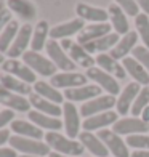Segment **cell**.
I'll return each mask as SVG.
<instances>
[{"label":"cell","mask_w":149,"mask_h":157,"mask_svg":"<svg viewBox=\"0 0 149 157\" xmlns=\"http://www.w3.org/2000/svg\"><path fill=\"white\" fill-rule=\"evenodd\" d=\"M45 143L50 146V149H53L58 154H64L71 157H79L83 154V146L80 141L71 140L64 135H61L58 132H48L45 133Z\"/></svg>","instance_id":"cell-1"},{"label":"cell","mask_w":149,"mask_h":157,"mask_svg":"<svg viewBox=\"0 0 149 157\" xmlns=\"http://www.w3.org/2000/svg\"><path fill=\"white\" fill-rule=\"evenodd\" d=\"M8 143H10V147H13L16 152H21L24 155L45 157V155L50 154V146L47 144V143H42L39 140H32V138H24V136L13 135Z\"/></svg>","instance_id":"cell-2"},{"label":"cell","mask_w":149,"mask_h":157,"mask_svg":"<svg viewBox=\"0 0 149 157\" xmlns=\"http://www.w3.org/2000/svg\"><path fill=\"white\" fill-rule=\"evenodd\" d=\"M23 63L27 64L35 74L42 77H53L56 74V69H58L50 58H45V56H42L37 52H32V50H27L23 55Z\"/></svg>","instance_id":"cell-3"},{"label":"cell","mask_w":149,"mask_h":157,"mask_svg":"<svg viewBox=\"0 0 149 157\" xmlns=\"http://www.w3.org/2000/svg\"><path fill=\"white\" fill-rule=\"evenodd\" d=\"M45 50H47L48 58L52 59V63H53L58 69L66 71V72H74V71L77 69V64L69 58L67 53L64 52V50H63L61 44H58L56 40L50 39V40L47 42Z\"/></svg>","instance_id":"cell-4"},{"label":"cell","mask_w":149,"mask_h":157,"mask_svg":"<svg viewBox=\"0 0 149 157\" xmlns=\"http://www.w3.org/2000/svg\"><path fill=\"white\" fill-rule=\"evenodd\" d=\"M61 47L63 50L67 53V56L71 59H72L75 64H79V66L82 67H93V64L96 63V58H93L87 50L83 48V45L80 44H77V42H72V40H69V39H64V40H61Z\"/></svg>","instance_id":"cell-5"},{"label":"cell","mask_w":149,"mask_h":157,"mask_svg":"<svg viewBox=\"0 0 149 157\" xmlns=\"http://www.w3.org/2000/svg\"><path fill=\"white\" fill-rule=\"evenodd\" d=\"M116 104H117V99H116V96H112V95L98 96V98L90 99V101L83 103L80 106V116L85 117V119L93 117V116H96V114L111 111Z\"/></svg>","instance_id":"cell-6"},{"label":"cell","mask_w":149,"mask_h":157,"mask_svg":"<svg viewBox=\"0 0 149 157\" xmlns=\"http://www.w3.org/2000/svg\"><path fill=\"white\" fill-rule=\"evenodd\" d=\"M98 138L104 143V146L108 147V151L114 155V157H130V151L127 143L120 138V135H117L112 130H99L98 132Z\"/></svg>","instance_id":"cell-7"},{"label":"cell","mask_w":149,"mask_h":157,"mask_svg":"<svg viewBox=\"0 0 149 157\" xmlns=\"http://www.w3.org/2000/svg\"><path fill=\"white\" fill-rule=\"evenodd\" d=\"M32 32H34V27L29 23H26V24H23V26L19 27V32L16 35V39L13 40L10 50L6 52L8 59H16V58L23 56L27 52V47H31Z\"/></svg>","instance_id":"cell-8"},{"label":"cell","mask_w":149,"mask_h":157,"mask_svg":"<svg viewBox=\"0 0 149 157\" xmlns=\"http://www.w3.org/2000/svg\"><path fill=\"white\" fill-rule=\"evenodd\" d=\"M85 75H87L90 80H93L95 83H98V87H101L108 95H112V96L120 95L119 93V91H120L119 82L116 80V77H112L111 74L106 72V71L93 66V67L87 69V74H85Z\"/></svg>","instance_id":"cell-9"},{"label":"cell","mask_w":149,"mask_h":157,"mask_svg":"<svg viewBox=\"0 0 149 157\" xmlns=\"http://www.w3.org/2000/svg\"><path fill=\"white\" fill-rule=\"evenodd\" d=\"M63 117H64V130L67 138L75 140L80 135V111L75 108L74 103L66 101L63 104Z\"/></svg>","instance_id":"cell-10"},{"label":"cell","mask_w":149,"mask_h":157,"mask_svg":"<svg viewBox=\"0 0 149 157\" xmlns=\"http://www.w3.org/2000/svg\"><path fill=\"white\" fill-rule=\"evenodd\" d=\"M2 71L5 74H10L13 77L19 78V80L29 83V85L37 82L35 80V72L27 64H24L19 59H5V63L2 64Z\"/></svg>","instance_id":"cell-11"},{"label":"cell","mask_w":149,"mask_h":157,"mask_svg":"<svg viewBox=\"0 0 149 157\" xmlns=\"http://www.w3.org/2000/svg\"><path fill=\"white\" fill-rule=\"evenodd\" d=\"M149 130V124L143 122L138 117H124L119 119L117 122L112 125V132H116L117 135H141L146 133Z\"/></svg>","instance_id":"cell-12"},{"label":"cell","mask_w":149,"mask_h":157,"mask_svg":"<svg viewBox=\"0 0 149 157\" xmlns=\"http://www.w3.org/2000/svg\"><path fill=\"white\" fill-rule=\"evenodd\" d=\"M141 91V85L136 82H130L127 87L120 91V95L117 98V104H116V112L119 116H127L132 111V106L136 99L138 93Z\"/></svg>","instance_id":"cell-13"},{"label":"cell","mask_w":149,"mask_h":157,"mask_svg":"<svg viewBox=\"0 0 149 157\" xmlns=\"http://www.w3.org/2000/svg\"><path fill=\"white\" fill-rule=\"evenodd\" d=\"M87 80H88V77L80 72H61V74H55L52 77V80H50V83L55 88L69 90V88L83 87V85H87Z\"/></svg>","instance_id":"cell-14"},{"label":"cell","mask_w":149,"mask_h":157,"mask_svg":"<svg viewBox=\"0 0 149 157\" xmlns=\"http://www.w3.org/2000/svg\"><path fill=\"white\" fill-rule=\"evenodd\" d=\"M101 87L98 85H83V87H77V88H69L64 90V99L71 103H87L90 99H95L98 96H101Z\"/></svg>","instance_id":"cell-15"},{"label":"cell","mask_w":149,"mask_h":157,"mask_svg":"<svg viewBox=\"0 0 149 157\" xmlns=\"http://www.w3.org/2000/svg\"><path fill=\"white\" fill-rule=\"evenodd\" d=\"M119 120V114L116 111H108L96 114L93 117H88L82 122L83 132H95V130H104L108 125H114Z\"/></svg>","instance_id":"cell-16"},{"label":"cell","mask_w":149,"mask_h":157,"mask_svg":"<svg viewBox=\"0 0 149 157\" xmlns=\"http://www.w3.org/2000/svg\"><path fill=\"white\" fill-rule=\"evenodd\" d=\"M0 104L5 106L6 109L18 111V112H29L31 109V103L27 98L16 95L13 91H8L5 88H0Z\"/></svg>","instance_id":"cell-17"},{"label":"cell","mask_w":149,"mask_h":157,"mask_svg":"<svg viewBox=\"0 0 149 157\" xmlns=\"http://www.w3.org/2000/svg\"><path fill=\"white\" fill-rule=\"evenodd\" d=\"M112 26L109 23H96V24H91L83 27V31L80 34H77V44L85 45V44H90L93 40H98L104 37V35L111 34Z\"/></svg>","instance_id":"cell-18"},{"label":"cell","mask_w":149,"mask_h":157,"mask_svg":"<svg viewBox=\"0 0 149 157\" xmlns=\"http://www.w3.org/2000/svg\"><path fill=\"white\" fill-rule=\"evenodd\" d=\"M83 19H71L67 21V23H63V24H58L50 29V37H52L53 40H64L67 37H71V35L74 34H80L83 31Z\"/></svg>","instance_id":"cell-19"},{"label":"cell","mask_w":149,"mask_h":157,"mask_svg":"<svg viewBox=\"0 0 149 157\" xmlns=\"http://www.w3.org/2000/svg\"><path fill=\"white\" fill-rule=\"evenodd\" d=\"M10 128L15 135H18V136L32 138V140H39V141H42V138H45V133L42 132V128L34 125L32 122H27V120L15 119L10 124Z\"/></svg>","instance_id":"cell-20"},{"label":"cell","mask_w":149,"mask_h":157,"mask_svg":"<svg viewBox=\"0 0 149 157\" xmlns=\"http://www.w3.org/2000/svg\"><path fill=\"white\" fill-rule=\"evenodd\" d=\"M6 5L11 13H15L19 19L26 23H29L37 16V8L31 0H6Z\"/></svg>","instance_id":"cell-21"},{"label":"cell","mask_w":149,"mask_h":157,"mask_svg":"<svg viewBox=\"0 0 149 157\" xmlns=\"http://www.w3.org/2000/svg\"><path fill=\"white\" fill-rule=\"evenodd\" d=\"M75 13L79 15L80 19L91 21L93 24H96V23H108V19H109V13L106 10L98 8V6L87 5V3H77L75 5Z\"/></svg>","instance_id":"cell-22"},{"label":"cell","mask_w":149,"mask_h":157,"mask_svg":"<svg viewBox=\"0 0 149 157\" xmlns=\"http://www.w3.org/2000/svg\"><path fill=\"white\" fill-rule=\"evenodd\" d=\"M79 140L85 149H88L93 157H108L109 151L104 146V143L98 138V135H93L91 132H82L79 135Z\"/></svg>","instance_id":"cell-23"},{"label":"cell","mask_w":149,"mask_h":157,"mask_svg":"<svg viewBox=\"0 0 149 157\" xmlns=\"http://www.w3.org/2000/svg\"><path fill=\"white\" fill-rule=\"evenodd\" d=\"M27 117H29V122H32L34 125H37L42 130H50V132H58L61 130L64 124L61 122L58 117H52L47 116V114H42L39 111H29L27 112Z\"/></svg>","instance_id":"cell-24"},{"label":"cell","mask_w":149,"mask_h":157,"mask_svg":"<svg viewBox=\"0 0 149 157\" xmlns=\"http://www.w3.org/2000/svg\"><path fill=\"white\" fill-rule=\"evenodd\" d=\"M96 64L99 69L106 71L108 74H111L112 77L119 78V80H122V78L127 77V71L124 69V66L120 64L117 59H114L111 55H106V53H101L96 56Z\"/></svg>","instance_id":"cell-25"},{"label":"cell","mask_w":149,"mask_h":157,"mask_svg":"<svg viewBox=\"0 0 149 157\" xmlns=\"http://www.w3.org/2000/svg\"><path fill=\"white\" fill-rule=\"evenodd\" d=\"M136 42H138V32H128L125 34L122 39L119 40V44L114 47L109 52V55L112 56L114 59H124L127 58V55H128L130 52H133L135 47H136Z\"/></svg>","instance_id":"cell-26"},{"label":"cell","mask_w":149,"mask_h":157,"mask_svg":"<svg viewBox=\"0 0 149 157\" xmlns=\"http://www.w3.org/2000/svg\"><path fill=\"white\" fill-rule=\"evenodd\" d=\"M122 66L127 71V74H130L132 78L136 83L144 85V87L149 85V72L135 58H124L122 59Z\"/></svg>","instance_id":"cell-27"},{"label":"cell","mask_w":149,"mask_h":157,"mask_svg":"<svg viewBox=\"0 0 149 157\" xmlns=\"http://www.w3.org/2000/svg\"><path fill=\"white\" fill-rule=\"evenodd\" d=\"M108 13H109L111 26L114 27V31L119 35H125V34L130 32V23H128V19H127L125 11L120 8L119 5H111Z\"/></svg>","instance_id":"cell-28"},{"label":"cell","mask_w":149,"mask_h":157,"mask_svg":"<svg viewBox=\"0 0 149 157\" xmlns=\"http://www.w3.org/2000/svg\"><path fill=\"white\" fill-rule=\"evenodd\" d=\"M29 103L31 106L34 108V111H39L42 114H47V116H52V117H59L63 114V108L59 104H55L52 101H48V99L42 98L39 95H29Z\"/></svg>","instance_id":"cell-29"},{"label":"cell","mask_w":149,"mask_h":157,"mask_svg":"<svg viewBox=\"0 0 149 157\" xmlns=\"http://www.w3.org/2000/svg\"><path fill=\"white\" fill-rule=\"evenodd\" d=\"M119 34L117 32H111L108 35H104V37L101 39H98V40H93V42H90V44H85L83 48L87 50V52L90 55H93V53H104L106 50H112L117 44H119Z\"/></svg>","instance_id":"cell-30"},{"label":"cell","mask_w":149,"mask_h":157,"mask_svg":"<svg viewBox=\"0 0 149 157\" xmlns=\"http://www.w3.org/2000/svg\"><path fill=\"white\" fill-rule=\"evenodd\" d=\"M0 83H2V88L13 91V93H16V95H21V96L32 95V88H31L29 83L19 80V78L13 77L10 74H5V72L0 74Z\"/></svg>","instance_id":"cell-31"},{"label":"cell","mask_w":149,"mask_h":157,"mask_svg":"<svg viewBox=\"0 0 149 157\" xmlns=\"http://www.w3.org/2000/svg\"><path fill=\"white\" fill-rule=\"evenodd\" d=\"M34 93L48 99V101L55 103V104H61L64 101V95H63L58 88H55L52 83L44 82V80H39V82L34 83Z\"/></svg>","instance_id":"cell-32"},{"label":"cell","mask_w":149,"mask_h":157,"mask_svg":"<svg viewBox=\"0 0 149 157\" xmlns=\"http://www.w3.org/2000/svg\"><path fill=\"white\" fill-rule=\"evenodd\" d=\"M48 35H50L48 23L47 21H39L34 27V32H32V40H31V50L32 52L40 53L42 50L47 47Z\"/></svg>","instance_id":"cell-33"},{"label":"cell","mask_w":149,"mask_h":157,"mask_svg":"<svg viewBox=\"0 0 149 157\" xmlns=\"http://www.w3.org/2000/svg\"><path fill=\"white\" fill-rule=\"evenodd\" d=\"M19 24H18V21L13 19L11 23L5 27V29L0 32V53L2 55H6V52L10 50L11 44H13V40L16 39V35L19 32Z\"/></svg>","instance_id":"cell-34"},{"label":"cell","mask_w":149,"mask_h":157,"mask_svg":"<svg viewBox=\"0 0 149 157\" xmlns=\"http://www.w3.org/2000/svg\"><path fill=\"white\" fill-rule=\"evenodd\" d=\"M149 106V87H144L141 88V91L138 93L136 99H135V103L132 106V116L133 117H139L141 112H143L146 108Z\"/></svg>","instance_id":"cell-35"},{"label":"cell","mask_w":149,"mask_h":157,"mask_svg":"<svg viewBox=\"0 0 149 157\" xmlns=\"http://www.w3.org/2000/svg\"><path fill=\"white\" fill-rule=\"evenodd\" d=\"M135 26H136V31L139 34V37L143 39L144 47L149 50V18L144 13H139L136 16V21H135Z\"/></svg>","instance_id":"cell-36"},{"label":"cell","mask_w":149,"mask_h":157,"mask_svg":"<svg viewBox=\"0 0 149 157\" xmlns=\"http://www.w3.org/2000/svg\"><path fill=\"white\" fill-rule=\"evenodd\" d=\"M127 146L135 147V151H149V135H130L125 140Z\"/></svg>","instance_id":"cell-37"},{"label":"cell","mask_w":149,"mask_h":157,"mask_svg":"<svg viewBox=\"0 0 149 157\" xmlns=\"http://www.w3.org/2000/svg\"><path fill=\"white\" fill-rule=\"evenodd\" d=\"M133 58L136 59L141 66H143L149 72V50L144 45H136L133 50Z\"/></svg>","instance_id":"cell-38"},{"label":"cell","mask_w":149,"mask_h":157,"mask_svg":"<svg viewBox=\"0 0 149 157\" xmlns=\"http://www.w3.org/2000/svg\"><path fill=\"white\" fill-rule=\"evenodd\" d=\"M116 5H119L125 11V15H128V16L136 18L139 15V6L136 5L135 0H116Z\"/></svg>","instance_id":"cell-39"},{"label":"cell","mask_w":149,"mask_h":157,"mask_svg":"<svg viewBox=\"0 0 149 157\" xmlns=\"http://www.w3.org/2000/svg\"><path fill=\"white\" fill-rule=\"evenodd\" d=\"M13 120H15V111H11V109L0 111V130H3V128L8 124H11Z\"/></svg>","instance_id":"cell-40"},{"label":"cell","mask_w":149,"mask_h":157,"mask_svg":"<svg viewBox=\"0 0 149 157\" xmlns=\"http://www.w3.org/2000/svg\"><path fill=\"white\" fill-rule=\"evenodd\" d=\"M13 21V16H11V11L8 8H5L2 13H0V32H2L6 26Z\"/></svg>","instance_id":"cell-41"},{"label":"cell","mask_w":149,"mask_h":157,"mask_svg":"<svg viewBox=\"0 0 149 157\" xmlns=\"http://www.w3.org/2000/svg\"><path fill=\"white\" fill-rule=\"evenodd\" d=\"M0 157H19L13 147H0Z\"/></svg>","instance_id":"cell-42"},{"label":"cell","mask_w":149,"mask_h":157,"mask_svg":"<svg viewBox=\"0 0 149 157\" xmlns=\"http://www.w3.org/2000/svg\"><path fill=\"white\" fill-rule=\"evenodd\" d=\"M10 138H11L10 136V130H5V128H3V130H0V147H2L5 143H8Z\"/></svg>","instance_id":"cell-43"},{"label":"cell","mask_w":149,"mask_h":157,"mask_svg":"<svg viewBox=\"0 0 149 157\" xmlns=\"http://www.w3.org/2000/svg\"><path fill=\"white\" fill-rule=\"evenodd\" d=\"M135 2H136V5L141 10H143L144 15H149V0H135Z\"/></svg>","instance_id":"cell-44"},{"label":"cell","mask_w":149,"mask_h":157,"mask_svg":"<svg viewBox=\"0 0 149 157\" xmlns=\"http://www.w3.org/2000/svg\"><path fill=\"white\" fill-rule=\"evenodd\" d=\"M130 157H149V151H133Z\"/></svg>","instance_id":"cell-45"},{"label":"cell","mask_w":149,"mask_h":157,"mask_svg":"<svg viewBox=\"0 0 149 157\" xmlns=\"http://www.w3.org/2000/svg\"><path fill=\"white\" fill-rule=\"evenodd\" d=\"M141 120H143V122H146V124H149V106H147L143 112H141Z\"/></svg>","instance_id":"cell-46"},{"label":"cell","mask_w":149,"mask_h":157,"mask_svg":"<svg viewBox=\"0 0 149 157\" xmlns=\"http://www.w3.org/2000/svg\"><path fill=\"white\" fill-rule=\"evenodd\" d=\"M48 157H71V155H64V154H58V152H50Z\"/></svg>","instance_id":"cell-47"},{"label":"cell","mask_w":149,"mask_h":157,"mask_svg":"<svg viewBox=\"0 0 149 157\" xmlns=\"http://www.w3.org/2000/svg\"><path fill=\"white\" fill-rule=\"evenodd\" d=\"M5 63V58H3V55L2 53H0V66H2V64Z\"/></svg>","instance_id":"cell-48"},{"label":"cell","mask_w":149,"mask_h":157,"mask_svg":"<svg viewBox=\"0 0 149 157\" xmlns=\"http://www.w3.org/2000/svg\"><path fill=\"white\" fill-rule=\"evenodd\" d=\"M5 10V6H3V2H2V0H0V13H2Z\"/></svg>","instance_id":"cell-49"},{"label":"cell","mask_w":149,"mask_h":157,"mask_svg":"<svg viewBox=\"0 0 149 157\" xmlns=\"http://www.w3.org/2000/svg\"><path fill=\"white\" fill-rule=\"evenodd\" d=\"M19 157H40V155H24V154H21Z\"/></svg>","instance_id":"cell-50"},{"label":"cell","mask_w":149,"mask_h":157,"mask_svg":"<svg viewBox=\"0 0 149 157\" xmlns=\"http://www.w3.org/2000/svg\"><path fill=\"white\" fill-rule=\"evenodd\" d=\"M0 88H2V83H0Z\"/></svg>","instance_id":"cell-51"}]
</instances>
